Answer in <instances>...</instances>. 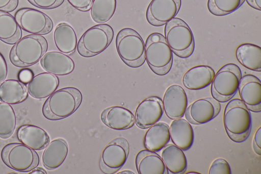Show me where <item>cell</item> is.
<instances>
[{"instance_id":"obj_21","label":"cell","mask_w":261,"mask_h":174,"mask_svg":"<svg viewBox=\"0 0 261 174\" xmlns=\"http://www.w3.org/2000/svg\"><path fill=\"white\" fill-rule=\"evenodd\" d=\"M215 74V71L211 67L204 65H197L186 71L182 78V83L189 90H200L212 83Z\"/></svg>"},{"instance_id":"obj_40","label":"cell","mask_w":261,"mask_h":174,"mask_svg":"<svg viewBox=\"0 0 261 174\" xmlns=\"http://www.w3.org/2000/svg\"><path fill=\"white\" fill-rule=\"evenodd\" d=\"M8 72L7 64L3 55L0 53V83L5 80Z\"/></svg>"},{"instance_id":"obj_8","label":"cell","mask_w":261,"mask_h":174,"mask_svg":"<svg viewBox=\"0 0 261 174\" xmlns=\"http://www.w3.org/2000/svg\"><path fill=\"white\" fill-rule=\"evenodd\" d=\"M241 78V70L238 65H224L215 74L212 81V97L220 103L228 101L237 92Z\"/></svg>"},{"instance_id":"obj_7","label":"cell","mask_w":261,"mask_h":174,"mask_svg":"<svg viewBox=\"0 0 261 174\" xmlns=\"http://www.w3.org/2000/svg\"><path fill=\"white\" fill-rule=\"evenodd\" d=\"M114 35L113 29L108 24L92 26L81 36L77 43V51L80 55L85 58L97 55L107 48Z\"/></svg>"},{"instance_id":"obj_3","label":"cell","mask_w":261,"mask_h":174,"mask_svg":"<svg viewBox=\"0 0 261 174\" xmlns=\"http://www.w3.org/2000/svg\"><path fill=\"white\" fill-rule=\"evenodd\" d=\"M48 48L46 39L41 35L31 34L21 37L13 44L9 54L13 65L27 67L38 62Z\"/></svg>"},{"instance_id":"obj_36","label":"cell","mask_w":261,"mask_h":174,"mask_svg":"<svg viewBox=\"0 0 261 174\" xmlns=\"http://www.w3.org/2000/svg\"><path fill=\"white\" fill-rule=\"evenodd\" d=\"M73 8L81 11L90 9L93 0H67Z\"/></svg>"},{"instance_id":"obj_41","label":"cell","mask_w":261,"mask_h":174,"mask_svg":"<svg viewBox=\"0 0 261 174\" xmlns=\"http://www.w3.org/2000/svg\"><path fill=\"white\" fill-rule=\"evenodd\" d=\"M252 8L259 11L261 10V0H245Z\"/></svg>"},{"instance_id":"obj_17","label":"cell","mask_w":261,"mask_h":174,"mask_svg":"<svg viewBox=\"0 0 261 174\" xmlns=\"http://www.w3.org/2000/svg\"><path fill=\"white\" fill-rule=\"evenodd\" d=\"M42 68L56 76H65L71 73L75 67L73 60L60 52H46L40 60Z\"/></svg>"},{"instance_id":"obj_12","label":"cell","mask_w":261,"mask_h":174,"mask_svg":"<svg viewBox=\"0 0 261 174\" xmlns=\"http://www.w3.org/2000/svg\"><path fill=\"white\" fill-rule=\"evenodd\" d=\"M220 102L213 97H204L193 102L185 113L186 120L193 125L208 122L216 117L221 110Z\"/></svg>"},{"instance_id":"obj_2","label":"cell","mask_w":261,"mask_h":174,"mask_svg":"<svg viewBox=\"0 0 261 174\" xmlns=\"http://www.w3.org/2000/svg\"><path fill=\"white\" fill-rule=\"evenodd\" d=\"M223 123L227 136L232 141L241 143L248 138L252 126L251 116L240 99H232L226 104Z\"/></svg>"},{"instance_id":"obj_35","label":"cell","mask_w":261,"mask_h":174,"mask_svg":"<svg viewBox=\"0 0 261 174\" xmlns=\"http://www.w3.org/2000/svg\"><path fill=\"white\" fill-rule=\"evenodd\" d=\"M34 6L42 9H52L60 6L64 0H28Z\"/></svg>"},{"instance_id":"obj_20","label":"cell","mask_w":261,"mask_h":174,"mask_svg":"<svg viewBox=\"0 0 261 174\" xmlns=\"http://www.w3.org/2000/svg\"><path fill=\"white\" fill-rule=\"evenodd\" d=\"M17 136L21 143L35 150H41L50 141L47 132L42 128L33 125H23L17 130Z\"/></svg>"},{"instance_id":"obj_29","label":"cell","mask_w":261,"mask_h":174,"mask_svg":"<svg viewBox=\"0 0 261 174\" xmlns=\"http://www.w3.org/2000/svg\"><path fill=\"white\" fill-rule=\"evenodd\" d=\"M236 57L245 68L255 71H261V48L251 44L243 43L237 48Z\"/></svg>"},{"instance_id":"obj_33","label":"cell","mask_w":261,"mask_h":174,"mask_svg":"<svg viewBox=\"0 0 261 174\" xmlns=\"http://www.w3.org/2000/svg\"><path fill=\"white\" fill-rule=\"evenodd\" d=\"M245 0H208L209 12L215 16H224L239 9Z\"/></svg>"},{"instance_id":"obj_6","label":"cell","mask_w":261,"mask_h":174,"mask_svg":"<svg viewBox=\"0 0 261 174\" xmlns=\"http://www.w3.org/2000/svg\"><path fill=\"white\" fill-rule=\"evenodd\" d=\"M165 25V38L173 53L181 58L191 56L194 51L195 41L188 24L174 17Z\"/></svg>"},{"instance_id":"obj_38","label":"cell","mask_w":261,"mask_h":174,"mask_svg":"<svg viewBox=\"0 0 261 174\" xmlns=\"http://www.w3.org/2000/svg\"><path fill=\"white\" fill-rule=\"evenodd\" d=\"M261 127H259L256 131L253 140L252 146L254 152L258 156L261 155Z\"/></svg>"},{"instance_id":"obj_44","label":"cell","mask_w":261,"mask_h":174,"mask_svg":"<svg viewBox=\"0 0 261 174\" xmlns=\"http://www.w3.org/2000/svg\"><path fill=\"white\" fill-rule=\"evenodd\" d=\"M186 173H188V174H192V173L200 174V173L198 172H196V171H189V172H187Z\"/></svg>"},{"instance_id":"obj_5","label":"cell","mask_w":261,"mask_h":174,"mask_svg":"<svg viewBox=\"0 0 261 174\" xmlns=\"http://www.w3.org/2000/svg\"><path fill=\"white\" fill-rule=\"evenodd\" d=\"M145 60L156 74L164 76L170 70L173 63V52L165 37L159 33H152L145 44Z\"/></svg>"},{"instance_id":"obj_10","label":"cell","mask_w":261,"mask_h":174,"mask_svg":"<svg viewBox=\"0 0 261 174\" xmlns=\"http://www.w3.org/2000/svg\"><path fill=\"white\" fill-rule=\"evenodd\" d=\"M129 151L128 141L118 137L111 141L103 149L100 156L99 167L105 174L118 171L125 163Z\"/></svg>"},{"instance_id":"obj_15","label":"cell","mask_w":261,"mask_h":174,"mask_svg":"<svg viewBox=\"0 0 261 174\" xmlns=\"http://www.w3.org/2000/svg\"><path fill=\"white\" fill-rule=\"evenodd\" d=\"M162 103L166 115L171 119H175L184 115L188 106V98L184 88L174 84L166 89Z\"/></svg>"},{"instance_id":"obj_23","label":"cell","mask_w":261,"mask_h":174,"mask_svg":"<svg viewBox=\"0 0 261 174\" xmlns=\"http://www.w3.org/2000/svg\"><path fill=\"white\" fill-rule=\"evenodd\" d=\"M136 169L139 174H168L161 157L155 152L140 151L135 159Z\"/></svg>"},{"instance_id":"obj_28","label":"cell","mask_w":261,"mask_h":174,"mask_svg":"<svg viewBox=\"0 0 261 174\" xmlns=\"http://www.w3.org/2000/svg\"><path fill=\"white\" fill-rule=\"evenodd\" d=\"M162 150L161 158L168 171L179 174L186 171L187 160L181 149L173 144H169Z\"/></svg>"},{"instance_id":"obj_19","label":"cell","mask_w":261,"mask_h":174,"mask_svg":"<svg viewBox=\"0 0 261 174\" xmlns=\"http://www.w3.org/2000/svg\"><path fill=\"white\" fill-rule=\"evenodd\" d=\"M58 77L48 72H43L34 76L28 83L29 94L33 98L42 99L48 97L58 88Z\"/></svg>"},{"instance_id":"obj_24","label":"cell","mask_w":261,"mask_h":174,"mask_svg":"<svg viewBox=\"0 0 261 174\" xmlns=\"http://www.w3.org/2000/svg\"><path fill=\"white\" fill-rule=\"evenodd\" d=\"M170 137L173 144L183 151L189 149L194 141V132L190 123L179 118L174 119L169 127Z\"/></svg>"},{"instance_id":"obj_27","label":"cell","mask_w":261,"mask_h":174,"mask_svg":"<svg viewBox=\"0 0 261 174\" xmlns=\"http://www.w3.org/2000/svg\"><path fill=\"white\" fill-rule=\"evenodd\" d=\"M54 40L56 47L65 54L73 53L77 46V37L71 25L66 22L59 23L54 32Z\"/></svg>"},{"instance_id":"obj_14","label":"cell","mask_w":261,"mask_h":174,"mask_svg":"<svg viewBox=\"0 0 261 174\" xmlns=\"http://www.w3.org/2000/svg\"><path fill=\"white\" fill-rule=\"evenodd\" d=\"M161 98L152 96L143 100L135 113V122L139 128L145 129L158 122L163 114Z\"/></svg>"},{"instance_id":"obj_42","label":"cell","mask_w":261,"mask_h":174,"mask_svg":"<svg viewBox=\"0 0 261 174\" xmlns=\"http://www.w3.org/2000/svg\"><path fill=\"white\" fill-rule=\"evenodd\" d=\"M30 174H32V173H33V174H37V173H39V174H40V173H44V174H46L47 173V172L46 171V170L41 167H35V168H34L32 170V171L31 172H29Z\"/></svg>"},{"instance_id":"obj_4","label":"cell","mask_w":261,"mask_h":174,"mask_svg":"<svg viewBox=\"0 0 261 174\" xmlns=\"http://www.w3.org/2000/svg\"><path fill=\"white\" fill-rule=\"evenodd\" d=\"M116 47L119 57L127 66L138 68L144 63L145 43L134 29L125 28L120 30L116 36Z\"/></svg>"},{"instance_id":"obj_9","label":"cell","mask_w":261,"mask_h":174,"mask_svg":"<svg viewBox=\"0 0 261 174\" xmlns=\"http://www.w3.org/2000/svg\"><path fill=\"white\" fill-rule=\"evenodd\" d=\"M3 162L10 168L20 172L30 171L39 164V157L35 150L22 143L6 145L1 152Z\"/></svg>"},{"instance_id":"obj_30","label":"cell","mask_w":261,"mask_h":174,"mask_svg":"<svg viewBox=\"0 0 261 174\" xmlns=\"http://www.w3.org/2000/svg\"><path fill=\"white\" fill-rule=\"evenodd\" d=\"M22 37V31L15 17L9 12L0 11V40L14 44Z\"/></svg>"},{"instance_id":"obj_16","label":"cell","mask_w":261,"mask_h":174,"mask_svg":"<svg viewBox=\"0 0 261 174\" xmlns=\"http://www.w3.org/2000/svg\"><path fill=\"white\" fill-rule=\"evenodd\" d=\"M238 90L241 100L249 110L254 112L261 111V82L256 77L246 74L240 80Z\"/></svg>"},{"instance_id":"obj_26","label":"cell","mask_w":261,"mask_h":174,"mask_svg":"<svg viewBox=\"0 0 261 174\" xmlns=\"http://www.w3.org/2000/svg\"><path fill=\"white\" fill-rule=\"evenodd\" d=\"M28 91L25 85L19 80L8 79L0 83V101L10 105L23 102Z\"/></svg>"},{"instance_id":"obj_13","label":"cell","mask_w":261,"mask_h":174,"mask_svg":"<svg viewBox=\"0 0 261 174\" xmlns=\"http://www.w3.org/2000/svg\"><path fill=\"white\" fill-rule=\"evenodd\" d=\"M181 5V0H152L146 12L148 22L154 27L165 25L174 18Z\"/></svg>"},{"instance_id":"obj_18","label":"cell","mask_w":261,"mask_h":174,"mask_svg":"<svg viewBox=\"0 0 261 174\" xmlns=\"http://www.w3.org/2000/svg\"><path fill=\"white\" fill-rule=\"evenodd\" d=\"M100 118L107 127L118 131L130 128L135 123L133 113L127 108L119 106L104 109L101 113Z\"/></svg>"},{"instance_id":"obj_43","label":"cell","mask_w":261,"mask_h":174,"mask_svg":"<svg viewBox=\"0 0 261 174\" xmlns=\"http://www.w3.org/2000/svg\"><path fill=\"white\" fill-rule=\"evenodd\" d=\"M117 173L118 174H122V173H127V174H129V173H130V174H134L135 173L134 172L130 171V170H123V171H121L120 172H118Z\"/></svg>"},{"instance_id":"obj_25","label":"cell","mask_w":261,"mask_h":174,"mask_svg":"<svg viewBox=\"0 0 261 174\" xmlns=\"http://www.w3.org/2000/svg\"><path fill=\"white\" fill-rule=\"evenodd\" d=\"M170 139L169 126L165 122H156L149 127L144 137V145L149 151H161Z\"/></svg>"},{"instance_id":"obj_32","label":"cell","mask_w":261,"mask_h":174,"mask_svg":"<svg viewBox=\"0 0 261 174\" xmlns=\"http://www.w3.org/2000/svg\"><path fill=\"white\" fill-rule=\"evenodd\" d=\"M17 119L13 107L8 104L0 103V138L7 139L13 134Z\"/></svg>"},{"instance_id":"obj_31","label":"cell","mask_w":261,"mask_h":174,"mask_svg":"<svg viewBox=\"0 0 261 174\" xmlns=\"http://www.w3.org/2000/svg\"><path fill=\"white\" fill-rule=\"evenodd\" d=\"M116 0H93L90 15L96 23L108 21L114 15L116 9Z\"/></svg>"},{"instance_id":"obj_37","label":"cell","mask_w":261,"mask_h":174,"mask_svg":"<svg viewBox=\"0 0 261 174\" xmlns=\"http://www.w3.org/2000/svg\"><path fill=\"white\" fill-rule=\"evenodd\" d=\"M18 0H0V11L12 12L17 7Z\"/></svg>"},{"instance_id":"obj_39","label":"cell","mask_w":261,"mask_h":174,"mask_svg":"<svg viewBox=\"0 0 261 174\" xmlns=\"http://www.w3.org/2000/svg\"><path fill=\"white\" fill-rule=\"evenodd\" d=\"M33 76V71L28 68L22 69L18 74L19 80L24 84L28 83Z\"/></svg>"},{"instance_id":"obj_34","label":"cell","mask_w":261,"mask_h":174,"mask_svg":"<svg viewBox=\"0 0 261 174\" xmlns=\"http://www.w3.org/2000/svg\"><path fill=\"white\" fill-rule=\"evenodd\" d=\"M209 174H230L231 169L224 159L217 158L212 163L208 170Z\"/></svg>"},{"instance_id":"obj_22","label":"cell","mask_w":261,"mask_h":174,"mask_svg":"<svg viewBox=\"0 0 261 174\" xmlns=\"http://www.w3.org/2000/svg\"><path fill=\"white\" fill-rule=\"evenodd\" d=\"M68 153L67 142L62 138L55 139L45 147L42 156V164L48 170L56 169L64 162Z\"/></svg>"},{"instance_id":"obj_1","label":"cell","mask_w":261,"mask_h":174,"mask_svg":"<svg viewBox=\"0 0 261 174\" xmlns=\"http://www.w3.org/2000/svg\"><path fill=\"white\" fill-rule=\"evenodd\" d=\"M82 99V94L77 88L73 87L61 88L46 99L42 107V114L49 120L65 118L79 108Z\"/></svg>"},{"instance_id":"obj_11","label":"cell","mask_w":261,"mask_h":174,"mask_svg":"<svg viewBox=\"0 0 261 174\" xmlns=\"http://www.w3.org/2000/svg\"><path fill=\"white\" fill-rule=\"evenodd\" d=\"M17 23L24 31L34 35H46L53 29V22L46 14L31 8L18 10L14 15Z\"/></svg>"}]
</instances>
